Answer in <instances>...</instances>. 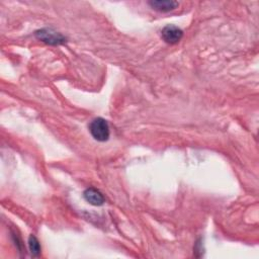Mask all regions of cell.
I'll return each instance as SVG.
<instances>
[{"mask_svg":"<svg viewBox=\"0 0 259 259\" xmlns=\"http://www.w3.org/2000/svg\"><path fill=\"white\" fill-rule=\"evenodd\" d=\"M90 132L94 140L106 142L110 139V131L108 122L102 118H96L90 124Z\"/></svg>","mask_w":259,"mask_h":259,"instance_id":"obj_1","label":"cell"},{"mask_svg":"<svg viewBox=\"0 0 259 259\" xmlns=\"http://www.w3.org/2000/svg\"><path fill=\"white\" fill-rule=\"evenodd\" d=\"M34 36L38 40L46 42L48 45H63L67 42V38L62 36L60 32L52 28H42L34 32Z\"/></svg>","mask_w":259,"mask_h":259,"instance_id":"obj_2","label":"cell"},{"mask_svg":"<svg viewBox=\"0 0 259 259\" xmlns=\"http://www.w3.org/2000/svg\"><path fill=\"white\" fill-rule=\"evenodd\" d=\"M161 36H162L163 40L165 42H167V44L174 45L182 38L184 32L182 28H180L176 26L168 24L162 30Z\"/></svg>","mask_w":259,"mask_h":259,"instance_id":"obj_3","label":"cell"},{"mask_svg":"<svg viewBox=\"0 0 259 259\" xmlns=\"http://www.w3.org/2000/svg\"><path fill=\"white\" fill-rule=\"evenodd\" d=\"M148 4L151 6L152 10L161 12H171L180 6L178 2H174V0H152V2H148Z\"/></svg>","mask_w":259,"mask_h":259,"instance_id":"obj_4","label":"cell"},{"mask_svg":"<svg viewBox=\"0 0 259 259\" xmlns=\"http://www.w3.org/2000/svg\"><path fill=\"white\" fill-rule=\"evenodd\" d=\"M83 198L88 204L96 206H100L104 204V198L102 194V192L94 188L85 190L83 192Z\"/></svg>","mask_w":259,"mask_h":259,"instance_id":"obj_5","label":"cell"},{"mask_svg":"<svg viewBox=\"0 0 259 259\" xmlns=\"http://www.w3.org/2000/svg\"><path fill=\"white\" fill-rule=\"evenodd\" d=\"M28 247H30V251L32 253V256L38 257L40 254V244L38 240V238L34 235H30L28 238Z\"/></svg>","mask_w":259,"mask_h":259,"instance_id":"obj_6","label":"cell"}]
</instances>
